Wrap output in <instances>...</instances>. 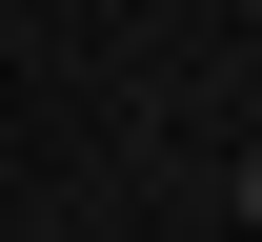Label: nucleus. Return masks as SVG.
I'll return each mask as SVG.
<instances>
[{
    "label": "nucleus",
    "mask_w": 262,
    "mask_h": 242,
    "mask_svg": "<svg viewBox=\"0 0 262 242\" xmlns=\"http://www.w3.org/2000/svg\"><path fill=\"white\" fill-rule=\"evenodd\" d=\"M242 222H262V141H242Z\"/></svg>",
    "instance_id": "1"
}]
</instances>
